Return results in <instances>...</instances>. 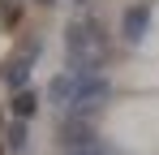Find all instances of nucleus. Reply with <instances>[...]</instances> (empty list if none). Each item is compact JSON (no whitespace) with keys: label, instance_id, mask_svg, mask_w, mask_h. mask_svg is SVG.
<instances>
[{"label":"nucleus","instance_id":"f03ea898","mask_svg":"<svg viewBox=\"0 0 159 155\" xmlns=\"http://www.w3.org/2000/svg\"><path fill=\"white\" fill-rule=\"evenodd\" d=\"M146 26H151V9H146V4H129V9H125V22H120L125 39L138 43V39L146 35Z\"/></svg>","mask_w":159,"mask_h":155},{"label":"nucleus","instance_id":"f257e3e1","mask_svg":"<svg viewBox=\"0 0 159 155\" xmlns=\"http://www.w3.org/2000/svg\"><path fill=\"white\" fill-rule=\"evenodd\" d=\"M69 56H73V65H78L82 73H90V69L103 60L99 26H90V22H73L69 26ZM78 69H73V73H78Z\"/></svg>","mask_w":159,"mask_h":155},{"label":"nucleus","instance_id":"20e7f679","mask_svg":"<svg viewBox=\"0 0 159 155\" xmlns=\"http://www.w3.org/2000/svg\"><path fill=\"white\" fill-rule=\"evenodd\" d=\"M22 138H26V129H22V125H13V129H9V142H13V147H22Z\"/></svg>","mask_w":159,"mask_h":155},{"label":"nucleus","instance_id":"39448f33","mask_svg":"<svg viewBox=\"0 0 159 155\" xmlns=\"http://www.w3.org/2000/svg\"><path fill=\"white\" fill-rule=\"evenodd\" d=\"M34 4H56V0H34Z\"/></svg>","mask_w":159,"mask_h":155},{"label":"nucleus","instance_id":"7ed1b4c3","mask_svg":"<svg viewBox=\"0 0 159 155\" xmlns=\"http://www.w3.org/2000/svg\"><path fill=\"white\" fill-rule=\"evenodd\" d=\"M13 112H17V116H30V112H34V95H30V91H17V99H13Z\"/></svg>","mask_w":159,"mask_h":155}]
</instances>
